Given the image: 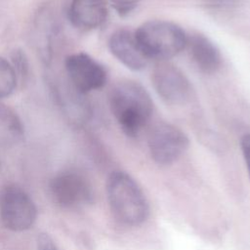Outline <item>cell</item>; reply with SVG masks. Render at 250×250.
Wrapping results in <instances>:
<instances>
[{
    "instance_id": "11",
    "label": "cell",
    "mask_w": 250,
    "mask_h": 250,
    "mask_svg": "<svg viewBox=\"0 0 250 250\" xmlns=\"http://www.w3.org/2000/svg\"><path fill=\"white\" fill-rule=\"evenodd\" d=\"M71 24L80 30H93L107 18L105 0H71L67 11Z\"/></svg>"
},
{
    "instance_id": "18",
    "label": "cell",
    "mask_w": 250,
    "mask_h": 250,
    "mask_svg": "<svg viewBox=\"0 0 250 250\" xmlns=\"http://www.w3.org/2000/svg\"><path fill=\"white\" fill-rule=\"evenodd\" d=\"M241 149L243 153V157L246 163V167L250 177V134H246L241 139Z\"/></svg>"
},
{
    "instance_id": "2",
    "label": "cell",
    "mask_w": 250,
    "mask_h": 250,
    "mask_svg": "<svg viewBox=\"0 0 250 250\" xmlns=\"http://www.w3.org/2000/svg\"><path fill=\"white\" fill-rule=\"evenodd\" d=\"M106 195L113 216L127 226H139L148 217V202L136 181L126 172L114 171L106 181Z\"/></svg>"
},
{
    "instance_id": "13",
    "label": "cell",
    "mask_w": 250,
    "mask_h": 250,
    "mask_svg": "<svg viewBox=\"0 0 250 250\" xmlns=\"http://www.w3.org/2000/svg\"><path fill=\"white\" fill-rule=\"evenodd\" d=\"M17 84L18 76L11 62L0 57V99L11 96Z\"/></svg>"
},
{
    "instance_id": "7",
    "label": "cell",
    "mask_w": 250,
    "mask_h": 250,
    "mask_svg": "<svg viewBox=\"0 0 250 250\" xmlns=\"http://www.w3.org/2000/svg\"><path fill=\"white\" fill-rule=\"evenodd\" d=\"M152 84L156 93L170 104H184L191 96V85L185 73L165 61L155 65L152 71Z\"/></svg>"
},
{
    "instance_id": "14",
    "label": "cell",
    "mask_w": 250,
    "mask_h": 250,
    "mask_svg": "<svg viewBox=\"0 0 250 250\" xmlns=\"http://www.w3.org/2000/svg\"><path fill=\"white\" fill-rule=\"evenodd\" d=\"M16 74L18 76V79H24L27 76L28 73V61L25 56V54L21 50H16L14 51V54L12 56V62H11Z\"/></svg>"
},
{
    "instance_id": "6",
    "label": "cell",
    "mask_w": 250,
    "mask_h": 250,
    "mask_svg": "<svg viewBox=\"0 0 250 250\" xmlns=\"http://www.w3.org/2000/svg\"><path fill=\"white\" fill-rule=\"evenodd\" d=\"M64 67L72 88L80 94L101 89L107 80L104 65L86 53H75L66 57Z\"/></svg>"
},
{
    "instance_id": "3",
    "label": "cell",
    "mask_w": 250,
    "mask_h": 250,
    "mask_svg": "<svg viewBox=\"0 0 250 250\" xmlns=\"http://www.w3.org/2000/svg\"><path fill=\"white\" fill-rule=\"evenodd\" d=\"M137 42L149 59L160 62L177 56L186 47L187 34L181 26L167 21H149L134 32Z\"/></svg>"
},
{
    "instance_id": "12",
    "label": "cell",
    "mask_w": 250,
    "mask_h": 250,
    "mask_svg": "<svg viewBox=\"0 0 250 250\" xmlns=\"http://www.w3.org/2000/svg\"><path fill=\"white\" fill-rule=\"evenodd\" d=\"M24 135V127L17 112L0 103V145L18 143Z\"/></svg>"
},
{
    "instance_id": "1",
    "label": "cell",
    "mask_w": 250,
    "mask_h": 250,
    "mask_svg": "<svg viewBox=\"0 0 250 250\" xmlns=\"http://www.w3.org/2000/svg\"><path fill=\"white\" fill-rule=\"evenodd\" d=\"M109 107L122 131L127 136L135 137L150 119L153 103L141 84L122 81L109 93Z\"/></svg>"
},
{
    "instance_id": "16",
    "label": "cell",
    "mask_w": 250,
    "mask_h": 250,
    "mask_svg": "<svg viewBox=\"0 0 250 250\" xmlns=\"http://www.w3.org/2000/svg\"><path fill=\"white\" fill-rule=\"evenodd\" d=\"M36 250H59V248L49 234L40 233L37 236Z\"/></svg>"
},
{
    "instance_id": "4",
    "label": "cell",
    "mask_w": 250,
    "mask_h": 250,
    "mask_svg": "<svg viewBox=\"0 0 250 250\" xmlns=\"http://www.w3.org/2000/svg\"><path fill=\"white\" fill-rule=\"evenodd\" d=\"M0 219L3 226L16 232L29 229L37 219V208L32 198L16 186L4 189L0 197Z\"/></svg>"
},
{
    "instance_id": "10",
    "label": "cell",
    "mask_w": 250,
    "mask_h": 250,
    "mask_svg": "<svg viewBox=\"0 0 250 250\" xmlns=\"http://www.w3.org/2000/svg\"><path fill=\"white\" fill-rule=\"evenodd\" d=\"M188 57L195 67L202 73L217 72L222 64V56L216 44L203 34L187 35L186 47Z\"/></svg>"
},
{
    "instance_id": "9",
    "label": "cell",
    "mask_w": 250,
    "mask_h": 250,
    "mask_svg": "<svg viewBox=\"0 0 250 250\" xmlns=\"http://www.w3.org/2000/svg\"><path fill=\"white\" fill-rule=\"evenodd\" d=\"M110 53L126 67L141 70L147 64L148 59L141 50L134 32L120 29L113 32L108 39Z\"/></svg>"
},
{
    "instance_id": "15",
    "label": "cell",
    "mask_w": 250,
    "mask_h": 250,
    "mask_svg": "<svg viewBox=\"0 0 250 250\" xmlns=\"http://www.w3.org/2000/svg\"><path fill=\"white\" fill-rule=\"evenodd\" d=\"M114 9L120 15L130 13L142 0H109Z\"/></svg>"
},
{
    "instance_id": "8",
    "label": "cell",
    "mask_w": 250,
    "mask_h": 250,
    "mask_svg": "<svg viewBox=\"0 0 250 250\" xmlns=\"http://www.w3.org/2000/svg\"><path fill=\"white\" fill-rule=\"evenodd\" d=\"M53 201L62 208H75L92 201L93 191L85 177L73 171L56 175L50 182Z\"/></svg>"
},
{
    "instance_id": "17",
    "label": "cell",
    "mask_w": 250,
    "mask_h": 250,
    "mask_svg": "<svg viewBox=\"0 0 250 250\" xmlns=\"http://www.w3.org/2000/svg\"><path fill=\"white\" fill-rule=\"evenodd\" d=\"M241 1L242 0H206V3L214 9L225 10L236 7Z\"/></svg>"
},
{
    "instance_id": "5",
    "label": "cell",
    "mask_w": 250,
    "mask_h": 250,
    "mask_svg": "<svg viewBox=\"0 0 250 250\" xmlns=\"http://www.w3.org/2000/svg\"><path fill=\"white\" fill-rule=\"evenodd\" d=\"M147 144L151 158L159 165H169L183 155L189 141L178 127L160 123L150 130Z\"/></svg>"
}]
</instances>
